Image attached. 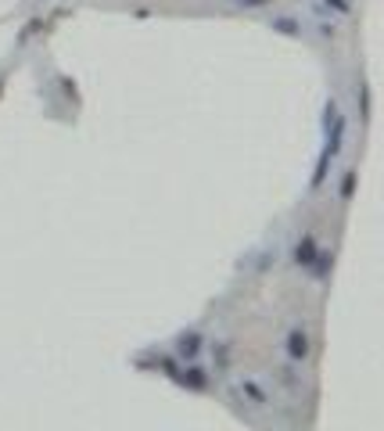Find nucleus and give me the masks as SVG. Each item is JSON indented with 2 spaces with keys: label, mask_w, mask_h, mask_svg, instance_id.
<instances>
[{
  "label": "nucleus",
  "mask_w": 384,
  "mask_h": 431,
  "mask_svg": "<svg viewBox=\"0 0 384 431\" xmlns=\"http://www.w3.org/2000/svg\"><path fill=\"white\" fill-rule=\"evenodd\" d=\"M287 352L295 356V359H302V356H309V334L302 331V327H295L287 334Z\"/></svg>",
  "instance_id": "f257e3e1"
},
{
  "label": "nucleus",
  "mask_w": 384,
  "mask_h": 431,
  "mask_svg": "<svg viewBox=\"0 0 384 431\" xmlns=\"http://www.w3.org/2000/svg\"><path fill=\"white\" fill-rule=\"evenodd\" d=\"M295 259L298 262H313L316 259V238H313V233H305V241H298V248H295Z\"/></svg>",
  "instance_id": "f03ea898"
},
{
  "label": "nucleus",
  "mask_w": 384,
  "mask_h": 431,
  "mask_svg": "<svg viewBox=\"0 0 384 431\" xmlns=\"http://www.w3.org/2000/svg\"><path fill=\"white\" fill-rule=\"evenodd\" d=\"M198 349H201V345H198V334H191V338H184V352H187V356H194Z\"/></svg>",
  "instance_id": "7ed1b4c3"
},
{
  "label": "nucleus",
  "mask_w": 384,
  "mask_h": 431,
  "mask_svg": "<svg viewBox=\"0 0 384 431\" xmlns=\"http://www.w3.org/2000/svg\"><path fill=\"white\" fill-rule=\"evenodd\" d=\"M277 29H280V32H287V36H291V32H298V29H295V22H287V18H280Z\"/></svg>",
  "instance_id": "20e7f679"
},
{
  "label": "nucleus",
  "mask_w": 384,
  "mask_h": 431,
  "mask_svg": "<svg viewBox=\"0 0 384 431\" xmlns=\"http://www.w3.org/2000/svg\"><path fill=\"white\" fill-rule=\"evenodd\" d=\"M237 4H244V8H262V4H269V0H237Z\"/></svg>",
  "instance_id": "39448f33"
}]
</instances>
